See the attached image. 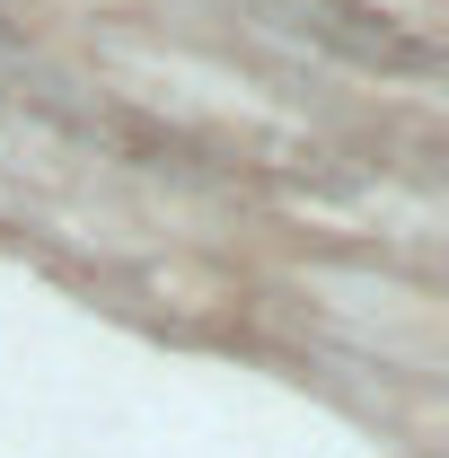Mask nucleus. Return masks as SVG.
Returning <instances> with one entry per match:
<instances>
[]
</instances>
